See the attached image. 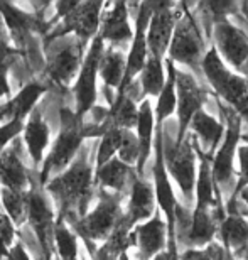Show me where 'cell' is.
<instances>
[{"label": "cell", "instance_id": "cell-1", "mask_svg": "<svg viewBox=\"0 0 248 260\" xmlns=\"http://www.w3.org/2000/svg\"><path fill=\"white\" fill-rule=\"evenodd\" d=\"M96 139H88V142H83L73 162L44 184V191L58 206V220L69 226L86 215L91 201L95 183V160L91 159V154L96 152Z\"/></svg>", "mask_w": 248, "mask_h": 260}, {"label": "cell", "instance_id": "cell-2", "mask_svg": "<svg viewBox=\"0 0 248 260\" xmlns=\"http://www.w3.org/2000/svg\"><path fill=\"white\" fill-rule=\"evenodd\" d=\"M196 2H181L175 4L178 9V19H175L174 32L170 38V44L167 49V58L172 63H179L188 66L191 71L198 76L199 81L204 80L201 63L206 54V38L201 29L199 19L194 10Z\"/></svg>", "mask_w": 248, "mask_h": 260}, {"label": "cell", "instance_id": "cell-3", "mask_svg": "<svg viewBox=\"0 0 248 260\" xmlns=\"http://www.w3.org/2000/svg\"><path fill=\"white\" fill-rule=\"evenodd\" d=\"M178 125L162 123V157L165 171H169L183 193L186 208L193 206L196 184V152L193 149V135L186 134L183 142H175Z\"/></svg>", "mask_w": 248, "mask_h": 260}, {"label": "cell", "instance_id": "cell-4", "mask_svg": "<svg viewBox=\"0 0 248 260\" xmlns=\"http://www.w3.org/2000/svg\"><path fill=\"white\" fill-rule=\"evenodd\" d=\"M201 70L208 85L213 88V95L238 113L248 125V81L225 66L213 44L206 51Z\"/></svg>", "mask_w": 248, "mask_h": 260}, {"label": "cell", "instance_id": "cell-5", "mask_svg": "<svg viewBox=\"0 0 248 260\" xmlns=\"http://www.w3.org/2000/svg\"><path fill=\"white\" fill-rule=\"evenodd\" d=\"M123 198H125L123 194L98 188V203L93 208V211L86 213L85 216L71 225V230L76 233V237H80L85 242L90 255L95 253L98 242H105L110 237L113 228L122 218Z\"/></svg>", "mask_w": 248, "mask_h": 260}, {"label": "cell", "instance_id": "cell-6", "mask_svg": "<svg viewBox=\"0 0 248 260\" xmlns=\"http://www.w3.org/2000/svg\"><path fill=\"white\" fill-rule=\"evenodd\" d=\"M216 108L220 112V117L226 122V132L225 140L221 142L220 149L216 150L213 159H211V174H213V181L221 198H223V194L230 198L235 189L233 159L241 132H243V120H241V117L235 110L223 105L220 100H216Z\"/></svg>", "mask_w": 248, "mask_h": 260}, {"label": "cell", "instance_id": "cell-7", "mask_svg": "<svg viewBox=\"0 0 248 260\" xmlns=\"http://www.w3.org/2000/svg\"><path fill=\"white\" fill-rule=\"evenodd\" d=\"M85 142L83 135V120H80L69 108H61V130L53 144L49 155L44 160V166L39 173V184L44 188L51 178L61 174L73 162L75 155Z\"/></svg>", "mask_w": 248, "mask_h": 260}, {"label": "cell", "instance_id": "cell-8", "mask_svg": "<svg viewBox=\"0 0 248 260\" xmlns=\"http://www.w3.org/2000/svg\"><path fill=\"white\" fill-rule=\"evenodd\" d=\"M103 7H105L103 2H78L64 19H61L44 36V46L51 44L56 39L66 38L69 34H76V38L86 44L100 30Z\"/></svg>", "mask_w": 248, "mask_h": 260}, {"label": "cell", "instance_id": "cell-9", "mask_svg": "<svg viewBox=\"0 0 248 260\" xmlns=\"http://www.w3.org/2000/svg\"><path fill=\"white\" fill-rule=\"evenodd\" d=\"M54 223L53 201L39 181L32 183L27 191V226L34 233L44 255H53Z\"/></svg>", "mask_w": 248, "mask_h": 260}, {"label": "cell", "instance_id": "cell-10", "mask_svg": "<svg viewBox=\"0 0 248 260\" xmlns=\"http://www.w3.org/2000/svg\"><path fill=\"white\" fill-rule=\"evenodd\" d=\"M211 44L221 61H226L236 75L246 78L248 75V29L235 25L230 19L213 25Z\"/></svg>", "mask_w": 248, "mask_h": 260}, {"label": "cell", "instance_id": "cell-11", "mask_svg": "<svg viewBox=\"0 0 248 260\" xmlns=\"http://www.w3.org/2000/svg\"><path fill=\"white\" fill-rule=\"evenodd\" d=\"M105 49V43L100 36H95L91 39V44L88 48L83 63L80 66L78 76L75 83V115L83 120L86 113L95 107L98 98V88H96V78H98V64H100L101 53Z\"/></svg>", "mask_w": 248, "mask_h": 260}, {"label": "cell", "instance_id": "cell-12", "mask_svg": "<svg viewBox=\"0 0 248 260\" xmlns=\"http://www.w3.org/2000/svg\"><path fill=\"white\" fill-rule=\"evenodd\" d=\"M211 93L196 80L193 73L175 68V110H178V135L175 142H183L194 113L209 102Z\"/></svg>", "mask_w": 248, "mask_h": 260}, {"label": "cell", "instance_id": "cell-13", "mask_svg": "<svg viewBox=\"0 0 248 260\" xmlns=\"http://www.w3.org/2000/svg\"><path fill=\"white\" fill-rule=\"evenodd\" d=\"M85 43L76 38L64 41V38L56 39L51 44L44 46L48 51V75L54 83L59 86H68L78 76L80 66L83 63V51H85Z\"/></svg>", "mask_w": 248, "mask_h": 260}, {"label": "cell", "instance_id": "cell-14", "mask_svg": "<svg viewBox=\"0 0 248 260\" xmlns=\"http://www.w3.org/2000/svg\"><path fill=\"white\" fill-rule=\"evenodd\" d=\"M154 9V2H142L137 4L135 12L132 15L135 17V30H133V39L130 51L127 56V63H125V75H123L122 85L117 90V93L123 91L135 78L140 75L144 64L147 61V27H149V20H151Z\"/></svg>", "mask_w": 248, "mask_h": 260}, {"label": "cell", "instance_id": "cell-15", "mask_svg": "<svg viewBox=\"0 0 248 260\" xmlns=\"http://www.w3.org/2000/svg\"><path fill=\"white\" fill-rule=\"evenodd\" d=\"M175 19H178V9L174 2H154L146 36L149 56L164 59L174 32Z\"/></svg>", "mask_w": 248, "mask_h": 260}, {"label": "cell", "instance_id": "cell-16", "mask_svg": "<svg viewBox=\"0 0 248 260\" xmlns=\"http://www.w3.org/2000/svg\"><path fill=\"white\" fill-rule=\"evenodd\" d=\"M108 10L101 14L98 36L103 43H110L112 48L123 51L133 39V30L128 22V5L125 2L107 4Z\"/></svg>", "mask_w": 248, "mask_h": 260}, {"label": "cell", "instance_id": "cell-17", "mask_svg": "<svg viewBox=\"0 0 248 260\" xmlns=\"http://www.w3.org/2000/svg\"><path fill=\"white\" fill-rule=\"evenodd\" d=\"M223 220L225 208H215V210H198V208H194L191 226L188 233L183 237V240L178 242V250L179 247L186 248V250H199V248L209 245L215 240L218 226Z\"/></svg>", "mask_w": 248, "mask_h": 260}, {"label": "cell", "instance_id": "cell-18", "mask_svg": "<svg viewBox=\"0 0 248 260\" xmlns=\"http://www.w3.org/2000/svg\"><path fill=\"white\" fill-rule=\"evenodd\" d=\"M22 140L19 137L0 150V188L29 191L32 179L22 160Z\"/></svg>", "mask_w": 248, "mask_h": 260}, {"label": "cell", "instance_id": "cell-19", "mask_svg": "<svg viewBox=\"0 0 248 260\" xmlns=\"http://www.w3.org/2000/svg\"><path fill=\"white\" fill-rule=\"evenodd\" d=\"M132 233L138 248V260H152L157 253L164 252L165 245H167V226L157 210L146 223L133 228Z\"/></svg>", "mask_w": 248, "mask_h": 260}, {"label": "cell", "instance_id": "cell-20", "mask_svg": "<svg viewBox=\"0 0 248 260\" xmlns=\"http://www.w3.org/2000/svg\"><path fill=\"white\" fill-rule=\"evenodd\" d=\"M43 105L36 107L32 113H30L29 120L24 123V144L27 155L32 160L34 168H39L41 162H44V154L49 147V140H51V128L46 122V118L43 117Z\"/></svg>", "mask_w": 248, "mask_h": 260}, {"label": "cell", "instance_id": "cell-21", "mask_svg": "<svg viewBox=\"0 0 248 260\" xmlns=\"http://www.w3.org/2000/svg\"><path fill=\"white\" fill-rule=\"evenodd\" d=\"M130 198H128L127 211L123 213V220L130 228H133L138 221L149 220L156 213V194L154 186L147 178L133 179L130 186Z\"/></svg>", "mask_w": 248, "mask_h": 260}, {"label": "cell", "instance_id": "cell-22", "mask_svg": "<svg viewBox=\"0 0 248 260\" xmlns=\"http://www.w3.org/2000/svg\"><path fill=\"white\" fill-rule=\"evenodd\" d=\"M135 178V169L132 166L123 164L117 155L108 160L107 164H103L101 168L95 169V183L98 188L123 196L130 193V186Z\"/></svg>", "mask_w": 248, "mask_h": 260}, {"label": "cell", "instance_id": "cell-23", "mask_svg": "<svg viewBox=\"0 0 248 260\" xmlns=\"http://www.w3.org/2000/svg\"><path fill=\"white\" fill-rule=\"evenodd\" d=\"M48 86L39 81L27 83L14 98H10L0 105V122H10V120H24L25 117L30 115L36 105L39 103L41 96L44 95Z\"/></svg>", "mask_w": 248, "mask_h": 260}, {"label": "cell", "instance_id": "cell-24", "mask_svg": "<svg viewBox=\"0 0 248 260\" xmlns=\"http://www.w3.org/2000/svg\"><path fill=\"white\" fill-rule=\"evenodd\" d=\"M191 134L196 135V139H199V147L203 150L206 159H213L215 152L218 150V145L223 139L225 125L223 122L216 120L213 115H209L208 112H204V108H201L194 113V117L189 122Z\"/></svg>", "mask_w": 248, "mask_h": 260}, {"label": "cell", "instance_id": "cell-25", "mask_svg": "<svg viewBox=\"0 0 248 260\" xmlns=\"http://www.w3.org/2000/svg\"><path fill=\"white\" fill-rule=\"evenodd\" d=\"M137 140H138V160L135 173L138 178H146V166L152 150L154 142V127H156V120H154V108L149 98L138 103V117H137Z\"/></svg>", "mask_w": 248, "mask_h": 260}, {"label": "cell", "instance_id": "cell-26", "mask_svg": "<svg viewBox=\"0 0 248 260\" xmlns=\"http://www.w3.org/2000/svg\"><path fill=\"white\" fill-rule=\"evenodd\" d=\"M216 233L220 237L221 247L226 252H230L231 257H235L248 245V220L240 213L226 215L225 220L220 223Z\"/></svg>", "mask_w": 248, "mask_h": 260}, {"label": "cell", "instance_id": "cell-27", "mask_svg": "<svg viewBox=\"0 0 248 260\" xmlns=\"http://www.w3.org/2000/svg\"><path fill=\"white\" fill-rule=\"evenodd\" d=\"M125 63L127 58L123 54V51L112 48V46L103 49L100 64H98V75L101 78L103 86L115 91L120 88L123 75H125Z\"/></svg>", "mask_w": 248, "mask_h": 260}, {"label": "cell", "instance_id": "cell-28", "mask_svg": "<svg viewBox=\"0 0 248 260\" xmlns=\"http://www.w3.org/2000/svg\"><path fill=\"white\" fill-rule=\"evenodd\" d=\"M165 64V83L162 91L157 96V107H156V125L162 123L170 118V115L175 110V64L169 58L164 59Z\"/></svg>", "mask_w": 248, "mask_h": 260}, {"label": "cell", "instance_id": "cell-29", "mask_svg": "<svg viewBox=\"0 0 248 260\" xmlns=\"http://www.w3.org/2000/svg\"><path fill=\"white\" fill-rule=\"evenodd\" d=\"M138 107L127 95H115V102L108 108V123L112 128L132 130L137 125Z\"/></svg>", "mask_w": 248, "mask_h": 260}, {"label": "cell", "instance_id": "cell-30", "mask_svg": "<svg viewBox=\"0 0 248 260\" xmlns=\"http://www.w3.org/2000/svg\"><path fill=\"white\" fill-rule=\"evenodd\" d=\"M138 85L142 88L144 96H159L165 83V71H164V59L147 56V61L144 64L140 75H138Z\"/></svg>", "mask_w": 248, "mask_h": 260}, {"label": "cell", "instance_id": "cell-31", "mask_svg": "<svg viewBox=\"0 0 248 260\" xmlns=\"http://www.w3.org/2000/svg\"><path fill=\"white\" fill-rule=\"evenodd\" d=\"M0 208L15 226H22L27 221V191L0 188Z\"/></svg>", "mask_w": 248, "mask_h": 260}, {"label": "cell", "instance_id": "cell-32", "mask_svg": "<svg viewBox=\"0 0 248 260\" xmlns=\"http://www.w3.org/2000/svg\"><path fill=\"white\" fill-rule=\"evenodd\" d=\"M54 247L59 260H80V243L76 233L64 221L54 223Z\"/></svg>", "mask_w": 248, "mask_h": 260}, {"label": "cell", "instance_id": "cell-33", "mask_svg": "<svg viewBox=\"0 0 248 260\" xmlns=\"http://www.w3.org/2000/svg\"><path fill=\"white\" fill-rule=\"evenodd\" d=\"M122 140V128H108L105 134L101 135L96 145V154H95V169L101 168L103 164H107L108 160L115 157L118 152Z\"/></svg>", "mask_w": 248, "mask_h": 260}, {"label": "cell", "instance_id": "cell-34", "mask_svg": "<svg viewBox=\"0 0 248 260\" xmlns=\"http://www.w3.org/2000/svg\"><path fill=\"white\" fill-rule=\"evenodd\" d=\"M236 150H238L240 159V176L235 184L233 193H231V196L228 198V203H226V215L238 213V194L241 193V189L248 186V145H240Z\"/></svg>", "mask_w": 248, "mask_h": 260}, {"label": "cell", "instance_id": "cell-35", "mask_svg": "<svg viewBox=\"0 0 248 260\" xmlns=\"http://www.w3.org/2000/svg\"><path fill=\"white\" fill-rule=\"evenodd\" d=\"M118 155L117 157L122 160L123 164L127 166H135L138 160V140L137 135L132 132V130H123L122 128V140H120V147H118Z\"/></svg>", "mask_w": 248, "mask_h": 260}, {"label": "cell", "instance_id": "cell-36", "mask_svg": "<svg viewBox=\"0 0 248 260\" xmlns=\"http://www.w3.org/2000/svg\"><path fill=\"white\" fill-rule=\"evenodd\" d=\"M179 260H226V250L221 243L211 242L199 250H184Z\"/></svg>", "mask_w": 248, "mask_h": 260}, {"label": "cell", "instance_id": "cell-37", "mask_svg": "<svg viewBox=\"0 0 248 260\" xmlns=\"http://www.w3.org/2000/svg\"><path fill=\"white\" fill-rule=\"evenodd\" d=\"M24 123H25L24 120H10L0 125V150L10 145L20 134H22Z\"/></svg>", "mask_w": 248, "mask_h": 260}, {"label": "cell", "instance_id": "cell-38", "mask_svg": "<svg viewBox=\"0 0 248 260\" xmlns=\"http://www.w3.org/2000/svg\"><path fill=\"white\" fill-rule=\"evenodd\" d=\"M15 233H17L15 225L12 223V220L5 215L2 208H0V242H2L5 250H9V248L14 245Z\"/></svg>", "mask_w": 248, "mask_h": 260}, {"label": "cell", "instance_id": "cell-39", "mask_svg": "<svg viewBox=\"0 0 248 260\" xmlns=\"http://www.w3.org/2000/svg\"><path fill=\"white\" fill-rule=\"evenodd\" d=\"M120 255H122L120 252H117L112 245H108L107 242H103L95 250V253L91 255V258L93 260H118Z\"/></svg>", "mask_w": 248, "mask_h": 260}, {"label": "cell", "instance_id": "cell-40", "mask_svg": "<svg viewBox=\"0 0 248 260\" xmlns=\"http://www.w3.org/2000/svg\"><path fill=\"white\" fill-rule=\"evenodd\" d=\"M19 54V51L12 48L10 44L0 41V70H9V64Z\"/></svg>", "mask_w": 248, "mask_h": 260}, {"label": "cell", "instance_id": "cell-41", "mask_svg": "<svg viewBox=\"0 0 248 260\" xmlns=\"http://www.w3.org/2000/svg\"><path fill=\"white\" fill-rule=\"evenodd\" d=\"M0 260H32L29 255L27 248L22 245V242H15V245H12L7 250V255Z\"/></svg>", "mask_w": 248, "mask_h": 260}, {"label": "cell", "instance_id": "cell-42", "mask_svg": "<svg viewBox=\"0 0 248 260\" xmlns=\"http://www.w3.org/2000/svg\"><path fill=\"white\" fill-rule=\"evenodd\" d=\"M10 95V83L7 78V70H0V98H7Z\"/></svg>", "mask_w": 248, "mask_h": 260}, {"label": "cell", "instance_id": "cell-43", "mask_svg": "<svg viewBox=\"0 0 248 260\" xmlns=\"http://www.w3.org/2000/svg\"><path fill=\"white\" fill-rule=\"evenodd\" d=\"M235 19H240L238 25H243V27L248 29V2H240V9L238 12L233 14Z\"/></svg>", "mask_w": 248, "mask_h": 260}, {"label": "cell", "instance_id": "cell-44", "mask_svg": "<svg viewBox=\"0 0 248 260\" xmlns=\"http://www.w3.org/2000/svg\"><path fill=\"white\" fill-rule=\"evenodd\" d=\"M0 41H4V43H10L9 39V32H7V27H5V22H4V17L2 14H0Z\"/></svg>", "mask_w": 248, "mask_h": 260}, {"label": "cell", "instance_id": "cell-45", "mask_svg": "<svg viewBox=\"0 0 248 260\" xmlns=\"http://www.w3.org/2000/svg\"><path fill=\"white\" fill-rule=\"evenodd\" d=\"M152 260H179V257H170V253L161 252V253H157V255L154 257Z\"/></svg>", "mask_w": 248, "mask_h": 260}, {"label": "cell", "instance_id": "cell-46", "mask_svg": "<svg viewBox=\"0 0 248 260\" xmlns=\"http://www.w3.org/2000/svg\"><path fill=\"white\" fill-rule=\"evenodd\" d=\"M238 200L241 201V205H246L248 206V186L241 189V193L238 194Z\"/></svg>", "mask_w": 248, "mask_h": 260}, {"label": "cell", "instance_id": "cell-47", "mask_svg": "<svg viewBox=\"0 0 248 260\" xmlns=\"http://www.w3.org/2000/svg\"><path fill=\"white\" fill-rule=\"evenodd\" d=\"M233 258H238V260H248V245L241 250L240 253H236V255Z\"/></svg>", "mask_w": 248, "mask_h": 260}, {"label": "cell", "instance_id": "cell-48", "mask_svg": "<svg viewBox=\"0 0 248 260\" xmlns=\"http://www.w3.org/2000/svg\"><path fill=\"white\" fill-rule=\"evenodd\" d=\"M238 213H240L241 216H248V210H246V208L241 206L240 203H238Z\"/></svg>", "mask_w": 248, "mask_h": 260}, {"label": "cell", "instance_id": "cell-49", "mask_svg": "<svg viewBox=\"0 0 248 260\" xmlns=\"http://www.w3.org/2000/svg\"><path fill=\"white\" fill-rule=\"evenodd\" d=\"M240 140H241V142H245V145H248V130H245V132H241Z\"/></svg>", "mask_w": 248, "mask_h": 260}, {"label": "cell", "instance_id": "cell-50", "mask_svg": "<svg viewBox=\"0 0 248 260\" xmlns=\"http://www.w3.org/2000/svg\"><path fill=\"white\" fill-rule=\"evenodd\" d=\"M118 260H130V258H128V253H127V252H123L122 255H120V258H118Z\"/></svg>", "mask_w": 248, "mask_h": 260}, {"label": "cell", "instance_id": "cell-51", "mask_svg": "<svg viewBox=\"0 0 248 260\" xmlns=\"http://www.w3.org/2000/svg\"><path fill=\"white\" fill-rule=\"evenodd\" d=\"M0 258H2V252H0Z\"/></svg>", "mask_w": 248, "mask_h": 260}, {"label": "cell", "instance_id": "cell-52", "mask_svg": "<svg viewBox=\"0 0 248 260\" xmlns=\"http://www.w3.org/2000/svg\"><path fill=\"white\" fill-rule=\"evenodd\" d=\"M245 80H246V81H248V75H246V78H245Z\"/></svg>", "mask_w": 248, "mask_h": 260}, {"label": "cell", "instance_id": "cell-53", "mask_svg": "<svg viewBox=\"0 0 248 260\" xmlns=\"http://www.w3.org/2000/svg\"><path fill=\"white\" fill-rule=\"evenodd\" d=\"M233 260H235V258H233Z\"/></svg>", "mask_w": 248, "mask_h": 260}]
</instances>
